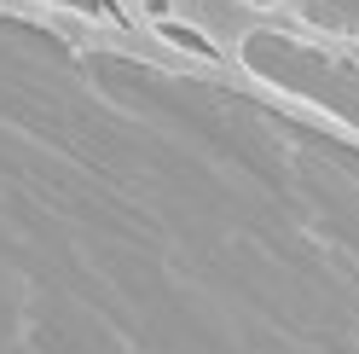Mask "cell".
<instances>
[{"mask_svg": "<svg viewBox=\"0 0 359 354\" xmlns=\"http://www.w3.org/2000/svg\"><path fill=\"white\" fill-rule=\"evenodd\" d=\"M70 6H99V0H70Z\"/></svg>", "mask_w": 359, "mask_h": 354, "instance_id": "obj_2", "label": "cell"}, {"mask_svg": "<svg viewBox=\"0 0 359 354\" xmlns=\"http://www.w3.org/2000/svg\"><path fill=\"white\" fill-rule=\"evenodd\" d=\"M243 58L255 64L261 76H273L278 87H302V93L325 99L330 110L359 122V64L342 58H325L319 47H302V41H278V35H255Z\"/></svg>", "mask_w": 359, "mask_h": 354, "instance_id": "obj_1", "label": "cell"}]
</instances>
